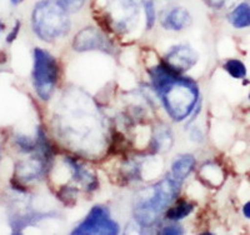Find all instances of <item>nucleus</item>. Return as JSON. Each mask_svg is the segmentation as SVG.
I'll list each match as a JSON object with an SVG mask.
<instances>
[{
  "label": "nucleus",
  "mask_w": 250,
  "mask_h": 235,
  "mask_svg": "<svg viewBox=\"0 0 250 235\" xmlns=\"http://www.w3.org/2000/svg\"><path fill=\"white\" fill-rule=\"evenodd\" d=\"M182 181L169 175L158 184L143 190L134 204V218L145 228L153 227L162 213L175 200Z\"/></svg>",
  "instance_id": "f257e3e1"
},
{
  "label": "nucleus",
  "mask_w": 250,
  "mask_h": 235,
  "mask_svg": "<svg viewBox=\"0 0 250 235\" xmlns=\"http://www.w3.org/2000/svg\"><path fill=\"white\" fill-rule=\"evenodd\" d=\"M31 25L40 39L54 42L68 34L70 19L58 0H40L31 13Z\"/></svg>",
  "instance_id": "f03ea898"
},
{
  "label": "nucleus",
  "mask_w": 250,
  "mask_h": 235,
  "mask_svg": "<svg viewBox=\"0 0 250 235\" xmlns=\"http://www.w3.org/2000/svg\"><path fill=\"white\" fill-rule=\"evenodd\" d=\"M171 119L182 122L193 111L199 99V89L194 80L178 77L158 93Z\"/></svg>",
  "instance_id": "7ed1b4c3"
},
{
  "label": "nucleus",
  "mask_w": 250,
  "mask_h": 235,
  "mask_svg": "<svg viewBox=\"0 0 250 235\" xmlns=\"http://www.w3.org/2000/svg\"><path fill=\"white\" fill-rule=\"evenodd\" d=\"M33 84L40 99L48 100L55 90L59 77V69L55 58L44 49H34Z\"/></svg>",
  "instance_id": "20e7f679"
},
{
  "label": "nucleus",
  "mask_w": 250,
  "mask_h": 235,
  "mask_svg": "<svg viewBox=\"0 0 250 235\" xmlns=\"http://www.w3.org/2000/svg\"><path fill=\"white\" fill-rule=\"evenodd\" d=\"M119 233V225L110 219L109 210L105 207L97 205L89 212L82 223L73 230V234H103L114 235Z\"/></svg>",
  "instance_id": "39448f33"
},
{
  "label": "nucleus",
  "mask_w": 250,
  "mask_h": 235,
  "mask_svg": "<svg viewBox=\"0 0 250 235\" xmlns=\"http://www.w3.org/2000/svg\"><path fill=\"white\" fill-rule=\"evenodd\" d=\"M111 48L113 45L108 38L93 26H88L80 30L73 40V49L77 51L100 50L110 53Z\"/></svg>",
  "instance_id": "423d86ee"
},
{
  "label": "nucleus",
  "mask_w": 250,
  "mask_h": 235,
  "mask_svg": "<svg viewBox=\"0 0 250 235\" xmlns=\"http://www.w3.org/2000/svg\"><path fill=\"white\" fill-rule=\"evenodd\" d=\"M198 62V54L189 45H176L165 54L164 63L175 73L182 74L193 68Z\"/></svg>",
  "instance_id": "0eeeda50"
},
{
  "label": "nucleus",
  "mask_w": 250,
  "mask_h": 235,
  "mask_svg": "<svg viewBox=\"0 0 250 235\" xmlns=\"http://www.w3.org/2000/svg\"><path fill=\"white\" fill-rule=\"evenodd\" d=\"M45 164L43 156H33V158L18 163L14 170V178L20 181H33L39 179L44 174Z\"/></svg>",
  "instance_id": "6e6552de"
},
{
  "label": "nucleus",
  "mask_w": 250,
  "mask_h": 235,
  "mask_svg": "<svg viewBox=\"0 0 250 235\" xmlns=\"http://www.w3.org/2000/svg\"><path fill=\"white\" fill-rule=\"evenodd\" d=\"M160 23L164 29L179 31L188 28L191 24V17L185 8L182 6H173L167 9L162 15Z\"/></svg>",
  "instance_id": "1a4fd4ad"
},
{
  "label": "nucleus",
  "mask_w": 250,
  "mask_h": 235,
  "mask_svg": "<svg viewBox=\"0 0 250 235\" xmlns=\"http://www.w3.org/2000/svg\"><path fill=\"white\" fill-rule=\"evenodd\" d=\"M113 6L115 15L114 18L123 28L128 26V24L138 15V5L134 0H115Z\"/></svg>",
  "instance_id": "9d476101"
},
{
  "label": "nucleus",
  "mask_w": 250,
  "mask_h": 235,
  "mask_svg": "<svg viewBox=\"0 0 250 235\" xmlns=\"http://www.w3.org/2000/svg\"><path fill=\"white\" fill-rule=\"evenodd\" d=\"M195 163L193 155H179L171 164V176L178 181H183L193 171Z\"/></svg>",
  "instance_id": "9b49d317"
},
{
  "label": "nucleus",
  "mask_w": 250,
  "mask_h": 235,
  "mask_svg": "<svg viewBox=\"0 0 250 235\" xmlns=\"http://www.w3.org/2000/svg\"><path fill=\"white\" fill-rule=\"evenodd\" d=\"M229 21L235 29H247L250 26V3L242 1L231 10Z\"/></svg>",
  "instance_id": "f8f14e48"
},
{
  "label": "nucleus",
  "mask_w": 250,
  "mask_h": 235,
  "mask_svg": "<svg viewBox=\"0 0 250 235\" xmlns=\"http://www.w3.org/2000/svg\"><path fill=\"white\" fill-rule=\"evenodd\" d=\"M193 204L188 203L187 200H179L176 201L175 205H173V207H170L167 210L165 216H167V219L173 221L182 220V219L187 218L193 212Z\"/></svg>",
  "instance_id": "ddd939ff"
},
{
  "label": "nucleus",
  "mask_w": 250,
  "mask_h": 235,
  "mask_svg": "<svg viewBox=\"0 0 250 235\" xmlns=\"http://www.w3.org/2000/svg\"><path fill=\"white\" fill-rule=\"evenodd\" d=\"M224 69L234 79H244L247 77V66L239 59H229L224 64Z\"/></svg>",
  "instance_id": "4468645a"
},
{
  "label": "nucleus",
  "mask_w": 250,
  "mask_h": 235,
  "mask_svg": "<svg viewBox=\"0 0 250 235\" xmlns=\"http://www.w3.org/2000/svg\"><path fill=\"white\" fill-rule=\"evenodd\" d=\"M14 142L20 150L24 151V153H31V151H34L38 149L37 140H33V139L28 138V136L17 135L14 138Z\"/></svg>",
  "instance_id": "2eb2a0df"
},
{
  "label": "nucleus",
  "mask_w": 250,
  "mask_h": 235,
  "mask_svg": "<svg viewBox=\"0 0 250 235\" xmlns=\"http://www.w3.org/2000/svg\"><path fill=\"white\" fill-rule=\"evenodd\" d=\"M144 12H145V21H146V28L151 29L155 24L156 12L155 5L153 0H145L144 1Z\"/></svg>",
  "instance_id": "dca6fc26"
},
{
  "label": "nucleus",
  "mask_w": 250,
  "mask_h": 235,
  "mask_svg": "<svg viewBox=\"0 0 250 235\" xmlns=\"http://www.w3.org/2000/svg\"><path fill=\"white\" fill-rule=\"evenodd\" d=\"M68 13H75L83 8L84 0H58Z\"/></svg>",
  "instance_id": "f3484780"
},
{
  "label": "nucleus",
  "mask_w": 250,
  "mask_h": 235,
  "mask_svg": "<svg viewBox=\"0 0 250 235\" xmlns=\"http://www.w3.org/2000/svg\"><path fill=\"white\" fill-rule=\"evenodd\" d=\"M184 230L179 227V225H167L164 227V229L160 232V234H165V235H175V234H183Z\"/></svg>",
  "instance_id": "a211bd4d"
},
{
  "label": "nucleus",
  "mask_w": 250,
  "mask_h": 235,
  "mask_svg": "<svg viewBox=\"0 0 250 235\" xmlns=\"http://www.w3.org/2000/svg\"><path fill=\"white\" fill-rule=\"evenodd\" d=\"M19 30H20V21H19V20H18L17 23H15L14 28H13V30L10 31V33H9V34H8V37H6V43H9V44H12V43L14 42L15 39H17L18 33H19Z\"/></svg>",
  "instance_id": "6ab92c4d"
},
{
  "label": "nucleus",
  "mask_w": 250,
  "mask_h": 235,
  "mask_svg": "<svg viewBox=\"0 0 250 235\" xmlns=\"http://www.w3.org/2000/svg\"><path fill=\"white\" fill-rule=\"evenodd\" d=\"M190 136H191V139H193V140H195V142H202V140H203L202 130H200L199 128H196V127H194L193 129H191Z\"/></svg>",
  "instance_id": "aec40b11"
},
{
  "label": "nucleus",
  "mask_w": 250,
  "mask_h": 235,
  "mask_svg": "<svg viewBox=\"0 0 250 235\" xmlns=\"http://www.w3.org/2000/svg\"><path fill=\"white\" fill-rule=\"evenodd\" d=\"M243 215L250 220V200L243 205Z\"/></svg>",
  "instance_id": "412c9836"
},
{
  "label": "nucleus",
  "mask_w": 250,
  "mask_h": 235,
  "mask_svg": "<svg viewBox=\"0 0 250 235\" xmlns=\"http://www.w3.org/2000/svg\"><path fill=\"white\" fill-rule=\"evenodd\" d=\"M225 3H228V0H211V4L215 8H223L225 5Z\"/></svg>",
  "instance_id": "4be33fe9"
},
{
  "label": "nucleus",
  "mask_w": 250,
  "mask_h": 235,
  "mask_svg": "<svg viewBox=\"0 0 250 235\" xmlns=\"http://www.w3.org/2000/svg\"><path fill=\"white\" fill-rule=\"evenodd\" d=\"M10 1H12L13 5H18L19 3H21V0H10Z\"/></svg>",
  "instance_id": "5701e85b"
},
{
  "label": "nucleus",
  "mask_w": 250,
  "mask_h": 235,
  "mask_svg": "<svg viewBox=\"0 0 250 235\" xmlns=\"http://www.w3.org/2000/svg\"><path fill=\"white\" fill-rule=\"evenodd\" d=\"M249 100H250V94H249Z\"/></svg>",
  "instance_id": "b1692460"
},
{
  "label": "nucleus",
  "mask_w": 250,
  "mask_h": 235,
  "mask_svg": "<svg viewBox=\"0 0 250 235\" xmlns=\"http://www.w3.org/2000/svg\"><path fill=\"white\" fill-rule=\"evenodd\" d=\"M21 1H23V0H21Z\"/></svg>",
  "instance_id": "393cba45"
}]
</instances>
